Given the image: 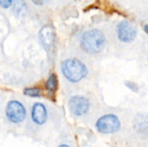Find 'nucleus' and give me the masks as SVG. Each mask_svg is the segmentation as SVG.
I'll return each instance as SVG.
<instances>
[{"label":"nucleus","instance_id":"obj_8","mask_svg":"<svg viewBox=\"0 0 148 147\" xmlns=\"http://www.w3.org/2000/svg\"><path fill=\"white\" fill-rule=\"evenodd\" d=\"M48 113L46 107L42 103H35L31 109V118L32 120L36 125H43L47 120Z\"/></svg>","mask_w":148,"mask_h":147},{"label":"nucleus","instance_id":"obj_7","mask_svg":"<svg viewBox=\"0 0 148 147\" xmlns=\"http://www.w3.org/2000/svg\"><path fill=\"white\" fill-rule=\"evenodd\" d=\"M39 39L42 45L46 49H49L55 42V29L50 25L44 26L39 33Z\"/></svg>","mask_w":148,"mask_h":147},{"label":"nucleus","instance_id":"obj_2","mask_svg":"<svg viewBox=\"0 0 148 147\" xmlns=\"http://www.w3.org/2000/svg\"><path fill=\"white\" fill-rule=\"evenodd\" d=\"M62 72L65 78L71 82H78L86 77L88 74L87 67L75 58L67 59L62 62Z\"/></svg>","mask_w":148,"mask_h":147},{"label":"nucleus","instance_id":"obj_9","mask_svg":"<svg viewBox=\"0 0 148 147\" xmlns=\"http://www.w3.org/2000/svg\"><path fill=\"white\" fill-rule=\"evenodd\" d=\"M45 88L47 90L50 91V92H54L56 88H57V78L56 75L52 74L49 75V77L48 78V80L45 82Z\"/></svg>","mask_w":148,"mask_h":147},{"label":"nucleus","instance_id":"obj_13","mask_svg":"<svg viewBox=\"0 0 148 147\" xmlns=\"http://www.w3.org/2000/svg\"><path fill=\"white\" fill-rule=\"evenodd\" d=\"M144 29H145V31H146V32L148 34V24H146V25H145Z\"/></svg>","mask_w":148,"mask_h":147},{"label":"nucleus","instance_id":"obj_6","mask_svg":"<svg viewBox=\"0 0 148 147\" xmlns=\"http://www.w3.org/2000/svg\"><path fill=\"white\" fill-rule=\"evenodd\" d=\"M89 101L83 96H74L69 101L70 112L75 116H82L89 109Z\"/></svg>","mask_w":148,"mask_h":147},{"label":"nucleus","instance_id":"obj_10","mask_svg":"<svg viewBox=\"0 0 148 147\" xmlns=\"http://www.w3.org/2000/svg\"><path fill=\"white\" fill-rule=\"evenodd\" d=\"M23 94L29 97H40L42 95V92L39 88H29L23 90Z\"/></svg>","mask_w":148,"mask_h":147},{"label":"nucleus","instance_id":"obj_1","mask_svg":"<svg viewBox=\"0 0 148 147\" xmlns=\"http://www.w3.org/2000/svg\"><path fill=\"white\" fill-rule=\"evenodd\" d=\"M105 42L106 38L104 34L97 29H93L82 35L81 47L88 54H96L102 50Z\"/></svg>","mask_w":148,"mask_h":147},{"label":"nucleus","instance_id":"obj_14","mask_svg":"<svg viewBox=\"0 0 148 147\" xmlns=\"http://www.w3.org/2000/svg\"><path fill=\"white\" fill-rule=\"evenodd\" d=\"M59 147H69V146H67V145H61Z\"/></svg>","mask_w":148,"mask_h":147},{"label":"nucleus","instance_id":"obj_5","mask_svg":"<svg viewBox=\"0 0 148 147\" xmlns=\"http://www.w3.org/2000/svg\"><path fill=\"white\" fill-rule=\"evenodd\" d=\"M117 34L120 41L123 42H131L136 37L137 29L132 23L124 20L119 23L117 27Z\"/></svg>","mask_w":148,"mask_h":147},{"label":"nucleus","instance_id":"obj_11","mask_svg":"<svg viewBox=\"0 0 148 147\" xmlns=\"http://www.w3.org/2000/svg\"><path fill=\"white\" fill-rule=\"evenodd\" d=\"M12 4V0H0V6L6 9Z\"/></svg>","mask_w":148,"mask_h":147},{"label":"nucleus","instance_id":"obj_12","mask_svg":"<svg viewBox=\"0 0 148 147\" xmlns=\"http://www.w3.org/2000/svg\"><path fill=\"white\" fill-rule=\"evenodd\" d=\"M30 1L36 5H42L44 3H46L49 0H30Z\"/></svg>","mask_w":148,"mask_h":147},{"label":"nucleus","instance_id":"obj_4","mask_svg":"<svg viewBox=\"0 0 148 147\" xmlns=\"http://www.w3.org/2000/svg\"><path fill=\"white\" fill-rule=\"evenodd\" d=\"M5 115L9 121L14 124H17L25 120L26 109L21 102L17 101H10L7 104Z\"/></svg>","mask_w":148,"mask_h":147},{"label":"nucleus","instance_id":"obj_3","mask_svg":"<svg viewBox=\"0 0 148 147\" xmlns=\"http://www.w3.org/2000/svg\"><path fill=\"white\" fill-rule=\"evenodd\" d=\"M121 122L117 116L114 114H107L101 117L96 122L97 131L101 133L110 134L119 131Z\"/></svg>","mask_w":148,"mask_h":147}]
</instances>
